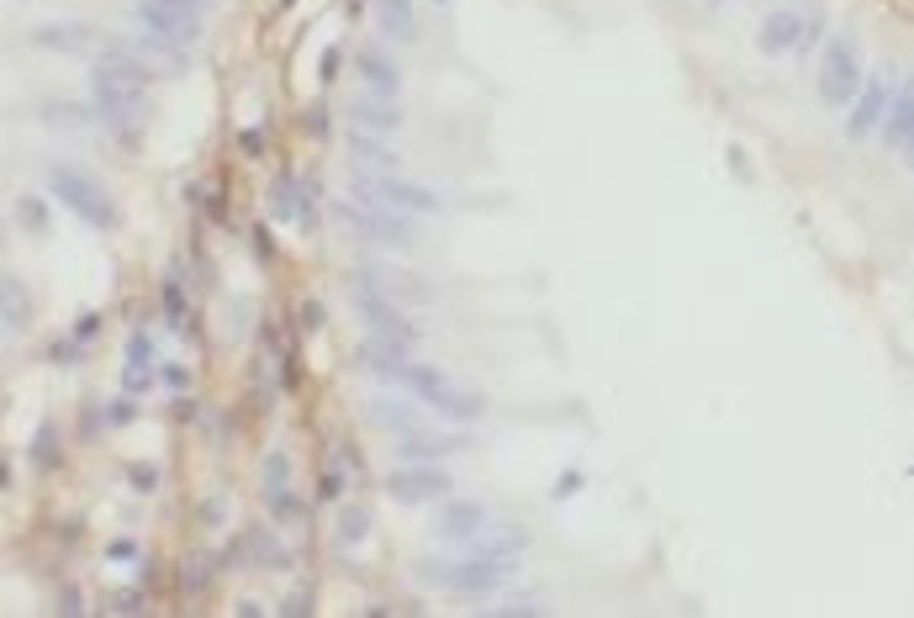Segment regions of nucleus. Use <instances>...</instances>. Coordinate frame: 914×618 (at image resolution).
Wrapping results in <instances>:
<instances>
[{"instance_id": "1", "label": "nucleus", "mask_w": 914, "mask_h": 618, "mask_svg": "<svg viewBox=\"0 0 914 618\" xmlns=\"http://www.w3.org/2000/svg\"><path fill=\"white\" fill-rule=\"evenodd\" d=\"M418 582L439 587V592H455V597H481L502 582H513V560H487V555H423L418 560Z\"/></svg>"}, {"instance_id": "2", "label": "nucleus", "mask_w": 914, "mask_h": 618, "mask_svg": "<svg viewBox=\"0 0 914 618\" xmlns=\"http://www.w3.org/2000/svg\"><path fill=\"white\" fill-rule=\"evenodd\" d=\"M48 191H53V201H64L80 222H90V228H101V233L117 228V201H111V191L90 170L53 164V170H48Z\"/></svg>"}, {"instance_id": "3", "label": "nucleus", "mask_w": 914, "mask_h": 618, "mask_svg": "<svg viewBox=\"0 0 914 618\" xmlns=\"http://www.w3.org/2000/svg\"><path fill=\"white\" fill-rule=\"evenodd\" d=\"M402 386L413 391V397L428 407V412H444V418H455V423H476L481 418V402L476 391H460L444 370H434V365H413L407 360V370H402Z\"/></svg>"}, {"instance_id": "4", "label": "nucleus", "mask_w": 914, "mask_h": 618, "mask_svg": "<svg viewBox=\"0 0 914 618\" xmlns=\"http://www.w3.org/2000/svg\"><path fill=\"white\" fill-rule=\"evenodd\" d=\"M354 196L360 201H376V206H391V212H407V217H434L439 212V196L428 185H413L402 180L397 170H381V175H354Z\"/></svg>"}, {"instance_id": "5", "label": "nucleus", "mask_w": 914, "mask_h": 618, "mask_svg": "<svg viewBox=\"0 0 914 618\" xmlns=\"http://www.w3.org/2000/svg\"><path fill=\"white\" fill-rule=\"evenodd\" d=\"M90 106H96V117L117 122V127L143 122L148 117V85H133V80H122V74L96 64L90 69Z\"/></svg>"}, {"instance_id": "6", "label": "nucleus", "mask_w": 914, "mask_h": 618, "mask_svg": "<svg viewBox=\"0 0 914 618\" xmlns=\"http://www.w3.org/2000/svg\"><path fill=\"white\" fill-rule=\"evenodd\" d=\"M333 212H339V222H349V228L360 238H370V243L413 249V222H407V212H391V206H376V201H339Z\"/></svg>"}, {"instance_id": "7", "label": "nucleus", "mask_w": 914, "mask_h": 618, "mask_svg": "<svg viewBox=\"0 0 914 618\" xmlns=\"http://www.w3.org/2000/svg\"><path fill=\"white\" fill-rule=\"evenodd\" d=\"M856 90H862V53H856V43H846V37H835L825 48V59H819V101L846 111Z\"/></svg>"}, {"instance_id": "8", "label": "nucleus", "mask_w": 914, "mask_h": 618, "mask_svg": "<svg viewBox=\"0 0 914 618\" xmlns=\"http://www.w3.org/2000/svg\"><path fill=\"white\" fill-rule=\"evenodd\" d=\"M450 492H455V481L434 460H413V465H402V471L386 476V497L402 502V508H423V502H439Z\"/></svg>"}, {"instance_id": "9", "label": "nucleus", "mask_w": 914, "mask_h": 618, "mask_svg": "<svg viewBox=\"0 0 914 618\" xmlns=\"http://www.w3.org/2000/svg\"><path fill=\"white\" fill-rule=\"evenodd\" d=\"M138 27H143V37H159V43H170V48H185L191 53L196 48V37H201V16L196 11H180V6H170V0H138Z\"/></svg>"}, {"instance_id": "10", "label": "nucleus", "mask_w": 914, "mask_h": 618, "mask_svg": "<svg viewBox=\"0 0 914 618\" xmlns=\"http://www.w3.org/2000/svg\"><path fill=\"white\" fill-rule=\"evenodd\" d=\"M354 307H360L365 328L376 333V339H397V344H413V339H418L413 317H407L397 302H391V296L370 291V280H360V286H354Z\"/></svg>"}, {"instance_id": "11", "label": "nucleus", "mask_w": 914, "mask_h": 618, "mask_svg": "<svg viewBox=\"0 0 914 618\" xmlns=\"http://www.w3.org/2000/svg\"><path fill=\"white\" fill-rule=\"evenodd\" d=\"M154 339H148V333L138 328L133 339H127V354H122V391L127 397H138V391H148L154 386Z\"/></svg>"}, {"instance_id": "12", "label": "nucleus", "mask_w": 914, "mask_h": 618, "mask_svg": "<svg viewBox=\"0 0 914 618\" xmlns=\"http://www.w3.org/2000/svg\"><path fill=\"white\" fill-rule=\"evenodd\" d=\"M487 523H492V513L481 508V502L455 497V502H444V513H439V539H450V545H465V539L481 534Z\"/></svg>"}, {"instance_id": "13", "label": "nucleus", "mask_w": 914, "mask_h": 618, "mask_svg": "<svg viewBox=\"0 0 914 618\" xmlns=\"http://www.w3.org/2000/svg\"><path fill=\"white\" fill-rule=\"evenodd\" d=\"M883 111H888V85H878V80H862V90L851 96V117H846V133L851 138H867V133H878V122H883Z\"/></svg>"}, {"instance_id": "14", "label": "nucleus", "mask_w": 914, "mask_h": 618, "mask_svg": "<svg viewBox=\"0 0 914 618\" xmlns=\"http://www.w3.org/2000/svg\"><path fill=\"white\" fill-rule=\"evenodd\" d=\"M360 365H365L376 381H402V370H407V344H397V339H376V333H370L365 349H360Z\"/></svg>"}, {"instance_id": "15", "label": "nucleus", "mask_w": 914, "mask_h": 618, "mask_svg": "<svg viewBox=\"0 0 914 618\" xmlns=\"http://www.w3.org/2000/svg\"><path fill=\"white\" fill-rule=\"evenodd\" d=\"M465 550L471 555H487V560H513V555H524L529 550V529H518V523H508V529H481V534H471L465 539Z\"/></svg>"}, {"instance_id": "16", "label": "nucleus", "mask_w": 914, "mask_h": 618, "mask_svg": "<svg viewBox=\"0 0 914 618\" xmlns=\"http://www.w3.org/2000/svg\"><path fill=\"white\" fill-rule=\"evenodd\" d=\"M270 222H307V180L296 175L270 180Z\"/></svg>"}, {"instance_id": "17", "label": "nucleus", "mask_w": 914, "mask_h": 618, "mask_svg": "<svg viewBox=\"0 0 914 618\" xmlns=\"http://www.w3.org/2000/svg\"><path fill=\"white\" fill-rule=\"evenodd\" d=\"M756 43H761V53H793L798 43H804V16H798V11H772L767 22H761V32H756Z\"/></svg>"}, {"instance_id": "18", "label": "nucleus", "mask_w": 914, "mask_h": 618, "mask_svg": "<svg viewBox=\"0 0 914 618\" xmlns=\"http://www.w3.org/2000/svg\"><path fill=\"white\" fill-rule=\"evenodd\" d=\"M878 133H883V143L893 148V154H909V138H914V96L909 90H899V96L888 101Z\"/></svg>"}, {"instance_id": "19", "label": "nucleus", "mask_w": 914, "mask_h": 618, "mask_svg": "<svg viewBox=\"0 0 914 618\" xmlns=\"http://www.w3.org/2000/svg\"><path fill=\"white\" fill-rule=\"evenodd\" d=\"M376 32H386L391 43H413L418 37V6L413 0H376Z\"/></svg>"}, {"instance_id": "20", "label": "nucleus", "mask_w": 914, "mask_h": 618, "mask_svg": "<svg viewBox=\"0 0 914 618\" xmlns=\"http://www.w3.org/2000/svg\"><path fill=\"white\" fill-rule=\"evenodd\" d=\"M360 80H365L370 96H386V101H397V90H402L397 64H391L386 53H376V48H365V53H360Z\"/></svg>"}, {"instance_id": "21", "label": "nucleus", "mask_w": 914, "mask_h": 618, "mask_svg": "<svg viewBox=\"0 0 914 618\" xmlns=\"http://www.w3.org/2000/svg\"><path fill=\"white\" fill-rule=\"evenodd\" d=\"M37 48H53V53H85L96 43V27H80V22H53V27H37L32 32Z\"/></svg>"}, {"instance_id": "22", "label": "nucleus", "mask_w": 914, "mask_h": 618, "mask_svg": "<svg viewBox=\"0 0 914 618\" xmlns=\"http://www.w3.org/2000/svg\"><path fill=\"white\" fill-rule=\"evenodd\" d=\"M354 127L360 133H397L402 127V111H397V101H386V96H365V101H354Z\"/></svg>"}, {"instance_id": "23", "label": "nucleus", "mask_w": 914, "mask_h": 618, "mask_svg": "<svg viewBox=\"0 0 914 618\" xmlns=\"http://www.w3.org/2000/svg\"><path fill=\"white\" fill-rule=\"evenodd\" d=\"M465 439H444V434H423V428H407L397 434V455L407 460H439V455H460Z\"/></svg>"}, {"instance_id": "24", "label": "nucleus", "mask_w": 914, "mask_h": 618, "mask_svg": "<svg viewBox=\"0 0 914 618\" xmlns=\"http://www.w3.org/2000/svg\"><path fill=\"white\" fill-rule=\"evenodd\" d=\"M370 508L365 502H339V513H333V539H339L344 550H354V545H365L370 539Z\"/></svg>"}, {"instance_id": "25", "label": "nucleus", "mask_w": 914, "mask_h": 618, "mask_svg": "<svg viewBox=\"0 0 914 618\" xmlns=\"http://www.w3.org/2000/svg\"><path fill=\"white\" fill-rule=\"evenodd\" d=\"M0 323H6V328H32V291L16 275H0Z\"/></svg>"}, {"instance_id": "26", "label": "nucleus", "mask_w": 914, "mask_h": 618, "mask_svg": "<svg viewBox=\"0 0 914 618\" xmlns=\"http://www.w3.org/2000/svg\"><path fill=\"white\" fill-rule=\"evenodd\" d=\"M349 148H354V159H360V164H370V170H397V164H402L397 148H386L376 133H354Z\"/></svg>"}, {"instance_id": "27", "label": "nucleus", "mask_w": 914, "mask_h": 618, "mask_svg": "<svg viewBox=\"0 0 914 618\" xmlns=\"http://www.w3.org/2000/svg\"><path fill=\"white\" fill-rule=\"evenodd\" d=\"M244 555L254 560V566H286V545L270 529H249L244 534Z\"/></svg>"}, {"instance_id": "28", "label": "nucleus", "mask_w": 914, "mask_h": 618, "mask_svg": "<svg viewBox=\"0 0 914 618\" xmlns=\"http://www.w3.org/2000/svg\"><path fill=\"white\" fill-rule=\"evenodd\" d=\"M159 307H164V323H170L175 333H191V307H185V286H180V280H164Z\"/></svg>"}, {"instance_id": "29", "label": "nucleus", "mask_w": 914, "mask_h": 618, "mask_svg": "<svg viewBox=\"0 0 914 618\" xmlns=\"http://www.w3.org/2000/svg\"><path fill=\"white\" fill-rule=\"evenodd\" d=\"M370 423L391 428V434H407V428H418V412L402 407V402H376V407H370Z\"/></svg>"}, {"instance_id": "30", "label": "nucleus", "mask_w": 914, "mask_h": 618, "mask_svg": "<svg viewBox=\"0 0 914 618\" xmlns=\"http://www.w3.org/2000/svg\"><path fill=\"white\" fill-rule=\"evenodd\" d=\"M265 502H270V513L281 518V523H302V513H307V502L296 497V486L286 481V486H275V492H265Z\"/></svg>"}, {"instance_id": "31", "label": "nucleus", "mask_w": 914, "mask_h": 618, "mask_svg": "<svg viewBox=\"0 0 914 618\" xmlns=\"http://www.w3.org/2000/svg\"><path fill=\"white\" fill-rule=\"evenodd\" d=\"M32 465H48V471L59 465V428H53V423H43L32 434Z\"/></svg>"}, {"instance_id": "32", "label": "nucleus", "mask_w": 914, "mask_h": 618, "mask_svg": "<svg viewBox=\"0 0 914 618\" xmlns=\"http://www.w3.org/2000/svg\"><path fill=\"white\" fill-rule=\"evenodd\" d=\"M16 222H22L27 233H43L48 228V201L43 196H22V201H16Z\"/></svg>"}, {"instance_id": "33", "label": "nucleus", "mask_w": 914, "mask_h": 618, "mask_svg": "<svg viewBox=\"0 0 914 618\" xmlns=\"http://www.w3.org/2000/svg\"><path fill=\"white\" fill-rule=\"evenodd\" d=\"M550 608V597H534V592H508L497 603V613H545Z\"/></svg>"}, {"instance_id": "34", "label": "nucleus", "mask_w": 914, "mask_h": 618, "mask_svg": "<svg viewBox=\"0 0 914 618\" xmlns=\"http://www.w3.org/2000/svg\"><path fill=\"white\" fill-rule=\"evenodd\" d=\"M259 476H265V492H275V486L291 481V460L281 455V449H270V455H265V471H259Z\"/></svg>"}, {"instance_id": "35", "label": "nucleus", "mask_w": 914, "mask_h": 618, "mask_svg": "<svg viewBox=\"0 0 914 618\" xmlns=\"http://www.w3.org/2000/svg\"><path fill=\"white\" fill-rule=\"evenodd\" d=\"M143 608H148L143 592H111L106 597V613H143Z\"/></svg>"}, {"instance_id": "36", "label": "nucleus", "mask_w": 914, "mask_h": 618, "mask_svg": "<svg viewBox=\"0 0 914 618\" xmlns=\"http://www.w3.org/2000/svg\"><path fill=\"white\" fill-rule=\"evenodd\" d=\"M344 486H349V476H344V471H333V465H328V471H323V481H317V497H323V502H339V497H344Z\"/></svg>"}, {"instance_id": "37", "label": "nucleus", "mask_w": 914, "mask_h": 618, "mask_svg": "<svg viewBox=\"0 0 914 618\" xmlns=\"http://www.w3.org/2000/svg\"><path fill=\"white\" fill-rule=\"evenodd\" d=\"M69 333H74V344H90V339L101 333V312H80V317H74V328H69Z\"/></svg>"}, {"instance_id": "38", "label": "nucleus", "mask_w": 914, "mask_h": 618, "mask_svg": "<svg viewBox=\"0 0 914 618\" xmlns=\"http://www.w3.org/2000/svg\"><path fill=\"white\" fill-rule=\"evenodd\" d=\"M159 381L170 391H185V386H191V370H185V365H159Z\"/></svg>"}, {"instance_id": "39", "label": "nucleus", "mask_w": 914, "mask_h": 618, "mask_svg": "<svg viewBox=\"0 0 914 618\" xmlns=\"http://www.w3.org/2000/svg\"><path fill=\"white\" fill-rule=\"evenodd\" d=\"M138 418V407H133V397H117L106 407V423H133Z\"/></svg>"}, {"instance_id": "40", "label": "nucleus", "mask_w": 914, "mask_h": 618, "mask_svg": "<svg viewBox=\"0 0 914 618\" xmlns=\"http://www.w3.org/2000/svg\"><path fill=\"white\" fill-rule=\"evenodd\" d=\"M238 148H244V154H265V133H259V127H244V133H238Z\"/></svg>"}, {"instance_id": "41", "label": "nucleus", "mask_w": 914, "mask_h": 618, "mask_svg": "<svg viewBox=\"0 0 914 618\" xmlns=\"http://www.w3.org/2000/svg\"><path fill=\"white\" fill-rule=\"evenodd\" d=\"M185 587H191V592L207 587V560H191V566H185Z\"/></svg>"}, {"instance_id": "42", "label": "nucleus", "mask_w": 914, "mask_h": 618, "mask_svg": "<svg viewBox=\"0 0 914 618\" xmlns=\"http://www.w3.org/2000/svg\"><path fill=\"white\" fill-rule=\"evenodd\" d=\"M106 560H138V539H117V545L106 550Z\"/></svg>"}, {"instance_id": "43", "label": "nucleus", "mask_w": 914, "mask_h": 618, "mask_svg": "<svg viewBox=\"0 0 914 618\" xmlns=\"http://www.w3.org/2000/svg\"><path fill=\"white\" fill-rule=\"evenodd\" d=\"M302 323H307V333H317V328H323V307L307 302V307H302Z\"/></svg>"}, {"instance_id": "44", "label": "nucleus", "mask_w": 914, "mask_h": 618, "mask_svg": "<svg viewBox=\"0 0 914 618\" xmlns=\"http://www.w3.org/2000/svg\"><path fill=\"white\" fill-rule=\"evenodd\" d=\"M333 74H339V48H328V53H323V74H317V80H323V85H328V80H333Z\"/></svg>"}, {"instance_id": "45", "label": "nucleus", "mask_w": 914, "mask_h": 618, "mask_svg": "<svg viewBox=\"0 0 914 618\" xmlns=\"http://www.w3.org/2000/svg\"><path fill=\"white\" fill-rule=\"evenodd\" d=\"M307 608H312L307 592H291V597H286V613H307Z\"/></svg>"}, {"instance_id": "46", "label": "nucleus", "mask_w": 914, "mask_h": 618, "mask_svg": "<svg viewBox=\"0 0 914 618\" xmlns=\"http://www.w3.org/2000/svg\"><path fill=\"white\" fill-rule=\"evenodd\" d=\"M133 486H143V492H148V486H154V471H148V465H133Z\"/></svg>"}, {"instance_id": "47", "label": "nucleus", "mask_w": 914, "mask_h": 618, "mask_svg": "<svg viewBox=\"0 0 914 618\" xmlns=\"http://www.w3.org/2000/svg\"><path fill=\"white\" fill-rule=\"evenodd\" d=\"M59 608H64V613H80V592H74V587H69V592L59 597Z\"/></svg>"}, {"instance_id": "48", "label": "nucleus", "mask_w": 914, "mask_h": 618, "mask_svg": "<svg viewBox=\"0 0 914 618\" xmlns=\"http://www.w3.org/2000/svg\"><path fill=\"white\" fill-rule=\"evenodd\" d=\"M170 6H180V11H196V16H201V11L212 6V0H170Z\"/></svg>"}, {"instance_id": "49", "label": "nucleus", "mask_w": 914, "mask_h": 618, "mask_svg": "<svg viewBox=\"0 0 914 618\" xmlns=\"http://www.w3.org/2000/svg\"><path fill=\"white\" fill-rule=\"evenodd\" d=\"M238 613H244V618H259V613H265V603H254V597H244V603H238Z\"/></svg>"}, {"instance_id": "50", "label": "nucleus", "mask_w": 914, "mask_h": 618, "mask_svg": "<svg viewBox=\"0 0 914 618\" xmlns=\"http://www.w3.org/2000/svg\"><path fill=\"white\" fill-rule=\"evenodd\" d=\"M434 6H450V0H434Z\"/></svg>"}, {"instance_id": "51", "label": "nucleus", "mask_w": 914, "mask_h": 618, "mask_svg": "<svg viewBox=\"0 0 914 618\" xmlns=\"http://www.w3.org/2000/svg\"><path fill=\"white\" fill-rule=\"evenodd\" d=\"M708 6H719V0H708Z\"/></svg>"}]
</instances>
